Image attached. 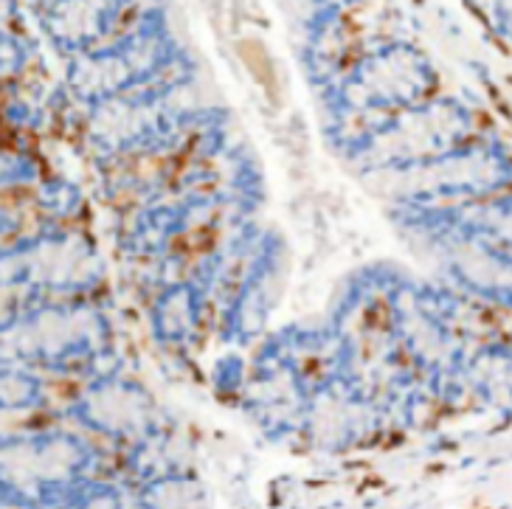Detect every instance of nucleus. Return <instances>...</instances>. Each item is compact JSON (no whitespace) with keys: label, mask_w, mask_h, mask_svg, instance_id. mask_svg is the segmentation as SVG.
<instances>
[{"label":"nucleus","mask_w":512,"mask_h":509,"mask_svg":"<svg viewBox=\"0 0 512 509\" xmlns=\"http://www.w3.org/2000/svg\"><path fill=\"white\" fill-rule=\"evenodd\" d=\"M242 57H245V62H248V68H251V74H254L256 82L268 90V96L276 102V68H273L268 51H265L262 45L248 43L245 48H242Z\"/></svg>","instance_id":"nucleus-1"}]
</instances>
